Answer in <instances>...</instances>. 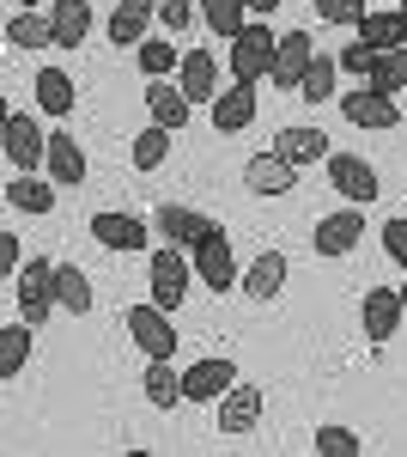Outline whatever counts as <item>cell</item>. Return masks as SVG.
Segmentation results:
<instances>
[{
    "label": "cell",
    "mask_w": 407,
    "mask_h": 457,
    "mask_svg": "<svg viewBox=\"0 0 407 457\" xmlns=\"http://www.w3.org/2000/svg\"><path fill=\"white\" fill-rule=\"evenodd\" d=\"M225 55H232V79H249V86H256V79H268V73H273L280 37H273L262 19H249V25L232 37V49H225Z\"/></svg>",
    "instance_id": "6da1fadb"
},
{
    "label": "cell",
    "mask_w": 407,
    "mask_h": 457,
    "mask_svg": "<svg viewBox=\"0 0 407 457\" xmlns=\"http://www.w3.org/2000/svg\"><path fill=\"white\" fill-rule=\"evenodd\" d=\"M55 269L61 262H49V256H31L19 275H12V299H19V312H25V323H43V317L55 312Z\"/></svg>",
    "instance_id": "7a4b0ae2"
},
{
    "label": "cell",
    "mask_w": 407,
    "mask_h": 457,
    "mask_svg": "<svg viewBox=\"0 0 407 457\" xmlns=\"http://www.w3.org/2000/svg\"><path fill=\"white\" fill-rule=\"evenodd\" d=\"M0 153L12 159V171H37V165H49V135L37 129V116L12 110L6 129H0Z\"/></svg>",
    "instance_id": "3957f363"
},
{
    "label": "cell",
    "mask_w": 407,
    "mask_h": 457,
    "mask_svg": "<svg viewBox=\"0 0 407 457\" xmlns=\"http://www.w3.org/2000/svg\"><path fill=\"white\" fill-rule=\"evenodd\" d=\"M128 336H134L140 348H146V360H170L176 353V323H170V312L159 305V299H146V305H128Z\"/></svg>",
    "instance_id": "277c9868"
},
{
    "label": "cell",
    "mask_w": 407,
    "mask_h": 457,
    "mask_svg": "<svg viewBox=\"0 0 407 457\" xmlns=\"http://www.w3.org/2000/svg\"><path fill=\"white\" fill-rule=\"evenodd\" d=\"M146 281H152V299H159L165 312H176V305L189 299V256H183V245H159L152 250Z\"/></svg>",
    "instance_id": "5b68a950"
},
{
    "label": "cell",
    "mask_w": 407,
    "mask_h": 457,
    "mask_svg": "<svg viewBox=\"0 0 407 457\" xmlns=\"http://www.w3.org/2000/svg\"><path fill=\"white\" fill-rule=\"evenodd\" d=\"M232 385H238V360H225V353L195 360V366L183 372V403H219Z\"/></svg>",
    "instance_id": "8992f818"
},
{
    "label": "cell",
    "mask_w": 407,
    "mask_h": 457,
    "mask_svg": "<svg viewBox=\"0 0 407 457\" xmlns=\"http://www.w3.org/2000/svg\"><path fill=\"white\" fill-rule=\"evenodd\" d=\"M340 116H346L353 129H402V104H395L389 92H377V86L346 92V98H340Z\"/></svg>",
    "instance_id": "52a82bcc"
},
{
    "label": "cell",
    "mask_w": 407,
    "mask_h": 457,
    "mask_svg": "<svg viewBox=\"0 0 407 457\" xmlns=\"http://www.w3.org/2000/svg\"><path fill=\"white\" fill-rule=\"evenodd\" d=\"M189 256H195V275H201L213 293H225V287L238 281V262H232V238H225V226H213Z\"/></svg>",
    "instance_id": "ba28073f"
},
{
    "label": "cell",
    "mask_w": 407,
    "mask_h": 457,
    "mask_svg": "<svg viewBox=\"0 0 407 457\" xmlns=\"http://www.w3.org/2000/svg\"><path fill=\"white\" fill-rule=\"evenodd\" d=\"M402 287H365V305H359V317H365V342H395V329H402Z\"/></svg>",
    "instance_id": "9c48e42d"
},
{
    "label": "cell",
    "mask_w": 407,
    "mask_h": 457,
    "mask_svg": "<svg viewBox=\"0 0 407 457\" xmlns=\"http://www.w3.org/2000/svg\"><path fill=\"white\" fill-rule=\"evenodd\" d=\"M152 232L165 238V245H183V250H195L213 232V220H207L201 208H183V202H165V208L152 213Z\"/></svg>",
    "instance_id": "30bf717a"
},
{
    "label": "cell",
    "mask_w": 407,
    "mask_h": 457,
    "mask_svg": "<svg viewBox=\"0 0 407 457\" xmlns=\"http://www.w3.org/2000/svg\"><path fill=\"white\" fill-rule=\"evenodd\" d=\"M92 238H98L103 250H116V256H128V250H146L152 226H146L140 213H92Z\"/></svg>",
    "instance_id": "8fae6325"
},
{
    "label": "cell",
    "mask_w": 407,
    "mask_h": 457,
    "mask_svg": "<svg viewBox=\"0 0 407 457\" xmlns=\"http://www.w3.org/2000/svg\"><path fill=\"white\" fill-rule=\"evenodd\" d=\"M292 183H298V165H286L273 146L243 165V189H249V195H292Z\"/></svg>",
    "instance_id": "7c38bea8"
},
{
    "label": "cell",
    "mask_w": 407,
    "mask_h": 457,
    "mask_svg": "<svg viewBox=\"0 0 407 457\" xmlns=\"http://www.w3.org/2000/svg\"><path fill=\"white\" fill-rule=\"evenodd\" d=\"M365 238V213L359 208H340L329 220H316V256H353Z\"/></svg>",
    "instance_id": "4fadbf2b"
},
{
    "label": "cell",
    "mask_w": 407,
    "mask_h": 457,
    "mask_svg": "<svg viewBox=\"0 0 407 457\" xmlns=\"http://www.w3.org/2000/svg\"><path fill=\"white\" fill-rule=\"evenodd\" d=\"M310 62H316V43H310V31H286L280 37V55H273V86L280 92H298V79L310 73Z\"/></svg>",
    "instance_id": "5bb4252c"
},
{
    "label": "cell",
    "mask_w": 407,
    "mask_h": 457,
    "mask_svg": "<svg viewBox=\"0 0 407 457\" xmlns=\"http://www.w3.org/2000/svg\"><path fill=\"white\" fill-rule=\"evenodd\" d=\"M329 183L359 208V202H377V171L359 159V153H329Z\"/></svg>",
    "instance_id": "9a60e30c"
},
{
    "label": "cell",
    "mask_w": 407,
    "mask_h": 457,
    "mask_svg": "<svg viewBox=\"0 0 407 457\" xmlns=\"http://www.w3.org/2000/svg\"><path fill=\"white\" fill-rule=\"evenodd\" d=\"M249 122H256V86H249V79H232V86L213 98V129H219V135H243Z\"/></svg>",
    "instance_id": "2e32d148"
},
{
    "label": "cell",
    "mask_w": 407,
    "mask_h": 457,
    "mask_svg": "<svg viewBox=\"0 0 407 457\" xmlns=\"http://www.w3.org/2000/svg\"><path fill=\"white\" fill-rule=\"evenodd\" d=\"M176 86L189 92V104H213L219 98V62H213V49H189L183 68H176Z\"/></svg>",
    "instance_id": "e0dca14e"
},
{
    "label": "cell",
    "mask_w": 407,
    "mask_h": 457,
    "mask_svg": "<svg viewBox=\"0 0 407 457\" xmlns=\"http://www.w3.org/2000/svg\"><path fill=\"white\" fill-rule=\"evenodd\" d=\"M213 409H219V433H249V427L262 421V390L238 378V385L225 390V396H219Z\"/></svg>",
    "instance_id": "ac0fdd59"
},
{
    "label": "cell",
    "mask_w": 407,
    "mask_h": 457,
    "mask_svg": "<svg viewBox=\"0 0 407 457\" xmlns=\"http://www.w3.org/2000/svg\"><path fill=\"white\" fill-rule=\"evenodd\" d=\"M152 19H159V6H152V0H122V6L110 12V25H103V31H110V43H116V49H140Z\"/></svg>",
    "instance_id": "d6986e66"
},
{
    "label": "cell",
    "mask_w": 407,
    "mask_h": 457,
    "mask_svg": "<svg viewBox=\"0 0 407 457\" xmlns=\"http://www.w3.org/2000/svg\"><path fill=\"white\" fill-rule=\"evenodd\" d=\"M273 153H280L286 165L305 171V165H316V159H329V135H322V129H305V122H292V129L273 135Z\"/></svg>",
    "instance_id": "ffe728a7"
},
{
    "label": "cell",
    "mask_w": 407,
    "mask_h": 457,
    "mask_svg": "<svg viewBox=\"0 0 407 457\" xmlns=\"http://www.w3.org/2000/svg\"><path fill=\"white\" fill-rule=\"evenodd\" d=\"M286 275H292V262H286L280 250H262V256H256V262L243 269V293H249L256 305H268V299H280Z\"/></svg>",
    "instance_id": "44dd1931"
},
{
    "label": "cell",
    "mask_w": 407,
    "mask_h": 457,
    "mask_svg": "<svg viewBox=\"0 0 407 457\" xmlns=\"http://www.w3.org/2000/svg\"><path fill=\"white\" fill-rule=\"evenodd\" d=\"M49 25H55V49H79L92 37V0H55Z\"/></svg>",
    "instance_id": "7402d4cb"
},
{
    "label": "cell",
    "mask_w": 407,
    "mask_h": 457,
    "mask_svg": "<svg viewBox=\"0 0 407 457\" xmlns=\"http://www.w3.org/2000/svg\"><path fill=\"white\" fill-rule=\"evenodd\" d=\"M359 43L377 49V55H383V49H407V12L402 6H395V12H365V19H359Z\"/></svg>",
    "instance_id": "603a6c76"
},
{
    "label": "cell",
    "mask_w": 407,
    "mask_h": 457,
    "mask_svg": "<svg viewBox=\"0 0 407 457\" xmlns=\"http://www.w3.org/2000/svg\"><path fill=\"white\" fill-rule=\"evenodd\" d=\"M55 177L43 183V177H31V171H19L12 183H6V208H19V213H55Z\"/></svg>",
    "instance_id": "cb8c5ba5"
},
{
    "label": "cell",
    "mask_w": 407,
    "mask_h": 457,
    "mask_svg": "<svg viewBox=\"0 0 407 457\" xmlns=\"http://www.w3.org/2000/svg\"><path fill=\"white\" fill-rule=\"evenodd\" d=\"M146 110H152V122H159V129L176 135V129L189 122V92H183V86H170V79H152V86H146Z\"/></svg>",
    "instance_id": "d4e9b609"
},
{
    "label": "cell",
    "mask_w": 407,
    "mask_h": 457,
    "mask_svg": "<svg viewBox=\"0 0 407 457\" xmlns=\"http://www.w3.org/2000/svg\"><path fill=\"white\" fill-rule=\"evenodd\" d=\"M49 177H55L61 189H73V183L85 177V146L73 141V129H61V135H49Z\"/></svg>",
    "instance_id": "484cf974"
},
{
    "label": "cell",
    "mask_w": 407,
    "mask_h": 457,
    "mask_svg": "<svg viewBox=\"0 0 407 457\" xmlns=\"http://www.w3.org/2000/svg\"><path fill=\"white\" fill-rule=\"evenodd\" d=\"M37 104L49 110V116H73V104H79V92H73V73H61V68H37Z\"/></svg>",
    "instance_id": "4316f807"
},
{
    "label": "cell",
    "mask_w": 407,
    "mask_h": 457,
    "mask_svg": "<svg viewBox=\"0 0 407 457\" xmlns=\"http://www.w3.org/2000/svg\"><path fill=\"white\" fill-rule=\"evenodd\" d=\"M6 43H12V49H55V25L37 19L31 6H19V12L6 19Z\"/></svg>",
    "instance_id": "83f0119b"
},
{
    "label": "cell",
    "mask_w": 407,
    "mask_h": 457,
    "mask_svg": "<svg viewBox=\"0 0 407 457\" xmlns=\"http://www.w3.org/2000/svg\"><path fill=\"white\" fill-rule=\"evenodd\" d=\"M55 305L73 312V317H85L92 312V275L73 269V262H61V269H55Z\"/></svg>",
    "instance_id": "f1b7e54d"
},
{
    "label": "cell",
    "mask_w": 407,
    "mask_h": 457,
    "mask_svg": "<svg viewBox=\"0 0 407 457\" xmlns=\"http://www.w3.org/2000/svg\"><path fill=\"white\" fill-rule=\"evenodd\" d=\"M25 360H31V323L19 317V323H6V329H0V378H19V372H25Z\"/></svg>",
    "instance_id": "f546056e"
},
{
    "label": "cell",
    "mask_w": 407,
    "mask_h": 457,
    "mask_svg": "<svg viewBox=\"0 0 407 457\" xmlns=\"http://www.w3.org/2000/svg\"><path fill=\"white\" fill-rule=\"evenodd\" d=\"M335 73H340V55H329V49H316V62H310V73L298 79V98H305V104H322V98H335Z\"/></svg>",
    "instance_id": "4dcf8cb0"
},
{
    "label": "cell",
    "mask_w": 407,
    "mask_h": 457,
    "mask_svg": "<svg viewBox=\"0 0 407 457\" xmlns=\"http://www.w3.org/2000/svg\"><path fill=\"white\" fill-rule=\"evenodd\" d=\"M146 403L152 409H176L183 403V372H170V360H146Z\"/></svg>",
    "instance_id": "1f68e13d"
},
{
    "label": "cell",
    "mask_w": 407,
    "mask_h": 457,
    "mask_svg": "<svg viewBox=\"0 0 407 457\" xmlns=\"http://www.w3.org/2000/svg\"><path fill=\"white\" fill-rule=\"evenodd\" d=\"M128 159H134V171H159V165L170 159V129H159V122L140 129L134 141H128Z\"/></svg>",
    "instance_id": "d6a6232c"
},
{
    "label": "cell",
    "mask_w": 407,
    "mask_h": 457,
    "mask_svg": "<svg viewBox=\"0 0 407 457\" xmlns=\"http://www.w3.org/2000/svg\"><path fill=\"white\" fill-rule=\"evenodd\" d=\"M201 19H207V31H213V37L232 43V37L249 25V6H243V0H201Z\"/></svg>",
    "instance_id": "836d02e7"
},
{
    "label": "cell",
    "mask_w": 407,
    "mask_h": 457,
    "mask_svg": "<svg viewBox=\"0 0 407 457\" xmlns=\"http://www.w3.org/2000/svg\"><path fill=\"white\" fill-rule=\"evenodd\" d=\"M365 86H377V92L395 98V92L407 86V49H383V55L371 62V79H365Z\"/></svg>",
    "instance_id": "e575fe53"
},
{
    "label": "cell",
    "mask_w": 407,
    "mask_h": 457,
    "mask_svg": "<svg viewBox=\"0 0 407 457\" xmlns=\"http://www.w3.org/2000/svg\"><path fill=\"white\" fill-rule=\"evenodd\" d=\"M134 55H140V68H146V79H165L170 68H183V55L170 49V37H146Z\"/></svg>",
    "instance_id": "d590c367"
},
{
    "label": "cell",
    "mask_w": 407,
    "mask_h": 457,
    "mask_svg": "<svg viewBox=\"0 0 407 457\" xmlns=\"http://www.w3.org/2000/svg\"><path fill=\"white\" fill-rule=\"evenodd\" d=\"M365 439L353 427H316V457H359Z\"/></svg>",
    "instance_id": "8d00e7d4"
},
{
    "label": "cell",
    "mask_w": 407,
    "mask_h": 457,
    "mask_svg": "<svg viewBox=\"0 0 407 457\" xmlns=\"http://www.w3.org/2000/svg\"><path fill=\"white\" fill-rule=\"evenodd\" d=\"M316 6V19H329V25H353L359 31V19H365V0H310Z\"/></svg>",
    "instance_id": "74e56055"
},
{
    "label": "cell",
    "mask_w": 407,
    "mask_h": 457,
    "mask_svg": "<svg viewBox=\"0 0 407 457\" xmlns=\"http://www.w3.org/2000/svg\"><path fill=\"white\" fill-rule=\"evenodd\" d=\"M152 6H159V25H165V37L189 31V19H195V6H189V0H152Z\"/></svg>",
    "instance_id": "f35d334b"
},
{
    "label": "cell",
    "mask_w": 407,
    "mask_h": 457,
    "mask_svg": "<svg viewBox=\"0 0 407 457\" xmlns=\"http://www.w3.org/2000/svg\"><path fill=\"white\" fill-rule=\"evenodd\" d=\"M383 250H389V262L407 269V220H389V226H383Z\"/></svg>",
    "instance_id": "ab89813d"
},
{
    "label": "cell",
    "mask_w": 407,
    "mask_h": 457,
    "mask_svg": "<svg viewBox=\"0 0 407 457\" xmlns=\"http://www.w3.org/2000/svg\"><path fill=\"white\" fill-rule=\"evenodd\" d=\"M371 62H377V49H365V43L340 49V68H346V73H359V79H371Z\"/></svg>",
    "instance_id": "60d3db41"
},
{
    "label": "cell",
    "mask_w": 407,
    "mask_h": 457,
    "mask_svg": "<svg viewBox=\"0 0 407 457\" xmlns=\"http://www.w3.org/2000/svg\"><path fill=\"white\" fill-rule=\"evenodd\" d=\"M0 275H19V238L0 232Z\"/></svg>",
    "instance_id": "b9f144b4"
},
{
    "label": "cell",
    "mask_w": 407,
    "mask_h": 457,
    "mask_svg": "<svg viewBox=\"0 0 407 457\" xmlns=\"http://www.w3.org/2000/svg\"><path fill=\"white\" fill-rule=\"evenodd\" d=\"M243 6H249V19H268V12L280 6V0H243Z\"/></svg>",
    "instance_id": "7bdbcfd3"
},
{
    "label": "cell",
    "mask_w": 407,
    "mask_h": 457,
    "mask_svg": "<svg viewBox=\"0 0 407 457\" xmlns=\"http://www.w3.org/2000/svg\"><path fill=\"white\" fill-rule=\"evenodd\" d=\"M402 305H407V287H402Z\"/></svg>",
    "instance_id": "ee69618b"
},
{
    "label": "cell",
    "mask_w": 407,
    "mask_h": 457,
    "mask_svg": "<svg viewBox=\"0 0 407 457\" xmlns=\"http://www.w3.org/2000/svg\"><path fill=\"white\" fill-rule=\"evenodd\" d=\"M25 6H37V0H25Z\"/></svg>",
    "instance_id": "f6af8a7d"
},
{
    "label": "cell",
    "mask_w": 407,
    "mask_h": 457,
    "mask_svg": "<svg viewBox=\"0 0 407 457\" xmlns=\"http://www.w3.org/2000/svg\"><path fill=\"white\" fill-rule=\"evenodd\" d=\"M402 12H407V6H402Z\"/></svg>",
    "instance_id": "bcb514c9"
}]
</instances>
